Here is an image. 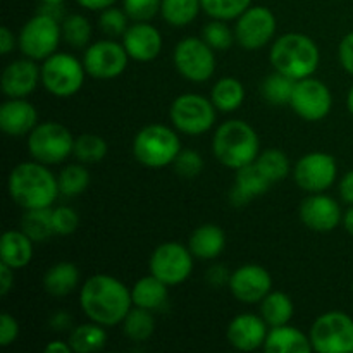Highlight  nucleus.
I'll return each mask as SVG.
<instances>
[{"label": "nucleus", "instance_id": "obj_1", "mask_svg": "<svg viewBox=\"0 0 353 353\" xmlns=\"http://www.w3.org/2000/svg\"><path fill=\"white\" fill-rule=\"evenodd\" d=\"M79 307L93 323L102 326L123 324L124 317L133 309L131 290L109 274H95L83 283L79 292Z\"/></svg>", "mask_w": 353, "mask_h": 353}, {"label": "nucleus", "instance_id": "obj_2", "mask_svg": "<svg viewBox=\"0 0 353 353\" xmlns=\"http://www.w3.org/2000/svg\"><path fill=\"white\" fill-rule=\"evenodd\" d=\"M7 190L14 202L24 210L48 209L61 195L59 181L41 162H23L10 171Z\"/></svg>", "mask_w": 353, "mask_h": 353}, {"label": "nucleus", "instance_id": "obj_3", "mask_svg": "<svg viewBox=\"0 0 353 353\" xmlns=\"http://www.w3.org/2000/svg\"><path fill=\"white\" fill-rule=\"evenodd\" d=\"M274 71L288 76L293 81L310 78L317 71L321 52L316 41L303 33H286L272 43L269 52Z\"/></svg>", "mask_w": 353, "mask_h": 353}, {"label": "nucleus", "instance_id": "obj_4", "mask_svg": "<svg viewBox=\"0 0 353 353\" xmlns=\"http://www.w3.org/2000/svg\"><path fill=\"white\" fill-rule=\"evenodd\" d=\"M212 152L221 164L238 171L257 161L261 140L250 124L240 119H230L214 133Z\"/></svg>", "mask_w": 353, "mask_h": 353}, {"label": "nucleus", "instance_id": "obj_5", "mask_svg": "<svg viewBox=\"0 0 353 353\" xmlns=\"http://www.w3.org/2000/svg\"><path fill=\"white\" fill-rule=\"evenodd\" d=\"M181 152L178 133L164 124L141 128L133 140V155L141 165L161 169L172 164Z\"/></svg>", "mask_w": 353, "mask_h": 353}, {"label": "nucleus", "instance_id": "obj_6", "mask_svg": "<svg viewBox=\"0 0 353 353\" xmlns=\"http://www.w3.org/2000/svg\"><path fill=\"white\" fill-rule=\"evenodd\" d=\"M85 64L65 52H55L41 64V85L59 99L76 95L85 85Z\"/></svg>", "mask_w": 353, "mask_h": 353}, {"label": "nucleus", "instance_id": "obj_7", "mask_svg": "<svg viewBox=\"0 0 353 353\" xmlns=\"http://www.w3.org/2000/svg\"><path fill=\"white\" fill-rule=\"evenodd\" d=\"M28 150L33 161L45 165H55L64 162L74 150V137L61 123L47 121L41 123L28 134Z\"/></svg>", "mask_w": 353, "mask_h": 353}, {"label": "nucleus", "instance_id": "obj_8", "mask_svg": "<svg viewBox=\"0 0 353 353\" xmlns=\"http://www.w3.org/2000/svg\"><path fill=\"white\" fill-rule=\"evenodd\" d=\"M62 40L61 23L47 14L37 12L19 31L17 45L24 57L45 61L57 52Z\"/></svg>", "mask_w": 353, "mask_h": 353}, {"label": "nucleus", "instance_id": "obj_9", "mask_svg": "<svg viewBox=\"0 0 353 353\" xmlns=\"http://www.w3.org/2000/svg\"><path fill=\"white\" fill-rule=\"evenodd\" d=\"M309 336L316 352L350 353L353 352V319L340 310H331L317 317Z\"/></svg>", "mask_w": 353, "mask_h": 353}, {"label": "nucleus", "instance_id": "obj_10", "mask_svg": "<svg viewBox=\"0 0 353 353\" xmlns=\"http://www.w3.org/2000/svg\"><path fill=\"white\" fill-rule=\"evenodd\" d=\"M216 110V105L210 99L196 93H185L176 97L174 102L171 103L169 116L179 133L200 137L214 126Z\"/></svg>", "mask_w": 353, "mask_h": 353}, {"label": "nucleus", "instance_id": "obj_11", "mask_svg": "<svg viewBox=\"0 0 353 353\" xmlns=\"http://www.w3.org/2000/svg\"><path fill=\"white\" fill-rule=\"evenodd\" d=\"M176 69L192 83H203L212 78L216 71L214 48L203 38L190 37L179 41L172 54Z\"/></svg>", "mask_w": 353, "mask_h": 353}, {"label": "nucleus", "instance_id": "obj_12", "mask_svg": "<svg viewBox=\"0 0 353 353\" xmlns=\"http://www.w3.org/2000/svg\"><path fill=\"white\" fill-rule=\"evenodd\" d=\"M148 268L150 274L168 286L181 285L193 271V254L188 247L178 241H168L152 252Z\"/></svg>", "mask_w": 353, "mask_h": 353}, {"label": "nucleus", "instance_id": "obj_13", "mask_svg": "<svg viewBox=\"0 0 353 353\" xmlns=\"http://www.w3.org/2000/svg\"><path fill=\"white\" fill-rule=\"evenodd\" d=\"M336 176V161L326 152H310L303 155L293 169L295 183L307 193H324L333 186Z\"/></svg>", "mask_w": 353, "mask_h": 353}, {"label": "nucleus", "instance_id": "obj_14", "mask_svg": "<svg viewBox=\"0 0 353 353\" xmlns=\"http://www.w3.org/2000/svg\"><path fill=\"white\" fill-rule=\"evenodd\" d=\"M126 48L114 40H99L90 45L83 55L86 74L95 79H114L123 74L128 68Z\"/></svg>", "mask_w": 353, "mask_h": 353}, {"label": "nucleus", "instance_id": "obj_15", "mask_svg": "<svg viewBox=\"0 0 353 353\" xmlns=\"http://www.w3.org/2000/svg\"><path fill=\"white\" fill-rule=\"evenodd\" d=\"M276 16L264 6L248 7L236 19L234 37L245 50H259L272 40L276 33Z\"/></svg>", "mask_w": 353, "mask_h": 353}, {"label": "nucleus", "instance_id": "obj_16", "mask_svg": "<svg viewBox=\"0 0 353 353\" xmlns=\"http://www.w3.org/2000/svg\"><path fill=\"white\" fill-rule=\"evenodd\" d=\"M290 105L295 110L296 116L309 123H316V121H323L331 112L333 95L323 81L310 76V78L295 81Z\"/></svg>", "mask_w": 353, "mask_h": 353}, {"label": "nucleus", "instance_id": "obj_17", "mask_svg": "<svg viewBox=\"0 0 353 353\" xmlns=\"http://www.w3.org/2000/svg\"><path fill=\"white\" fill-rule=\"evenodd\" d=\"M230 292L241 303H259L271 292L272 278L269 271L257 264H245L231 272Z\"/></svg>", "mask_w": 353, "mask_h": 353}, {"label": "nucleus", "instance_id": "obj_18", "mask_svg": "<svg viewBox=\"0 0 353 353\" xmlns=\"http://www.w3.org/2000/svg\"><path fill=\"white\" fill-rule=\"evenodd\" d=\"M299 214L302 223L316 233H330L343 221L340 203L326 193H310L300 203Z\"/></svg>", "mask_w": 353, "mask_h": 353}, {"label": "nucleus", "instance_id": "obj_19", "mask_svg": "<svg viewBox=\"0 0 353 353\" xmlns=\"http://www.w3.org/2000/svg\"><path fill=\"white\" fill-rule=\"evenodd\" d=\"M41 81V68L33 59H19L3 69L0 86L9 99H26Z\"/></svg>", "mask_w": 353, "mask_h": 353}, {"label": "nucleus", "instance_id": "obj_20", "mask_svg": "<svg viewBox=\"0 0 353 353\" xmlns=\"http://www.w3.org/2000/svg\"><path fill=\"white\" fill-rule=\"evenodd\" d=\"M268 323L262 316L255 314H240L230 323L226 331L231 347L240 352H254L264 347L268 338Z\"/></svg>", "mask_w": 353, "mask_h": 353}, {"label": "nucleus", "instance_id": "obj_21", "mask_svg": "<svg viewBox=\"0 0 353 353\" xmlns=\"http://www.w3.org/2000/svg\"><path fill=\"white\" fill-rule=\"evenodd\" d=\"M123 45L130 59L138 62H150L161 54L162 34L155 26L147 23L131 24L123 34Z\"/></svg>", "mask_w": 353, "mask_h": 353}, {"label": "nucleus", "instance_id": "obj_22", "mask_svg": "<svg viewBox=\"0 0 353 353\" xmlns=\"http://www.w3.org/2000/svg\"><path fill=\"white\" fill-rule=\"evenodd\" d=\"M38 126V112L26 99H9L0 107V128L9 137H26Z\"/></svg>", "mask_w": 353, "mask_h": 353}, {"label": "nucleus", "instance_id": "obj_23", "mask_svg": "<svg viewBox=\"0 0 353 353\" xmlns=\"http://www.w3.org/2000/svg\"><path fill=\"white\" fill-rule=\"evenodd\" d=\"M272 181L264 174L257 162L238 169L234 185L230 190V202L233 207H245L252 199L271 188Z\"/></svg>", "mask_w": 353, "mask_h": 353}, {"label": "nucleus", "instance_id": "obj_24", "mask_svg": "<svg viewBox=\"0 0 353 353\" xmlns=\"http://www.w3.org/2000/svg\"><path fill=\"white\" fill-rule=\"evenodd\" d=\"M226 247V234L217 224H202L196 228L188 240V248L193 257L200 261H212L219 257Z\"/></svg>", "mask_w": 353, "mask_h": 353}, {"label": "nucleus", "instance_id": "obj_25", "mask_svg": "<svg viewBox=\"0 0 353 353\" xmlns=\"http://www.w3.org/2000/svg\"><path fill=\"white\" fill-rule=\"evenodd\" d=\"M262 348L268 353H310L314 350L310 336L288 324L271 327Z\"/></svg>", "mask_w": 353, "mask_h": 353}, {"label": "nucleus", "instance_id": "obj_26", "mask_svg": "<svg viewBox=\"0 0 353 353\" xmlns=\"http://www.w3.org/2000/svg\"><path fill=\"white\" fill-rule=\"evenodd\" d=\"M34 241L23 230H9L0 243V262L12 269H23L33 259Z\"/></svg>", "mask_w": 353, "mask_h": 353}, {"label": "nucleus", "instance_id": "obj_27", "mask_svg": "<svg viewBox=\"0 0 353 353\" xmlns=\"http://www.w3.org/2000/svg\"><path fill=\"white\" fill-rule=\"evenodd\" d=\"M168 288L169 286L159 278H155L154 274L145 276V278L138 279L133 288H131L133 305L152 310V312L161 310L168 303Z\"/></svg>", "mask_w": 353, "mask_h": 353}, {"label": "nucleus", "instance_id": "obj_28", "mask_svg": "<svg viewBox=\"0 0 353 353\" xmlns=\"http://www.w3.org/2000/svg\"><path fill=\"white\" fill-rule=\"evenodd\" d=\"M79 285V269L71 262H59L48 268L43 276V288L48 295L62 296L69 295Z\"/></svg>", "mask_w": 353, "mask_h": 353}, {"label": "nucleus", "instance_id": "obj_29", "mask_svg": "<svg viewBox=\"0 0 353 353\" xmlns=\"http://www.w3.org/2000/svg\"><path fill=\"white\" fill-rule=\"evenodd\" d=\"M210 100L221 112H234L245 100V88L240 79L233 76H224L217 79L210 92Z\"/></svg>", "mask_w": 353, "mask_h": 353}, {"label": "nucleus", "instance_id": "obj_30", "mask_svg": "<svg viewBox=\"0 0 353 353\" xmlns=\"http://www.w3.org/2000/svg\"><path fill=\"white\" fill-rule=\"evenodd\" d=\"M105 326L99 323H86L72 327L69 333V345L76 353H95L100 352L107 343Z\"/></svg>", "mask_w": 353, "mask_h": 353}, {"label": "nucleus", "instance_id": "obj_31", "mask_svg": "<svg viewBox=\"0 0 353 353\" xmlns=\"http://www.w3.org/2000/svg\"><path fill=\"white\" fill-rule=\"evenodd\" d=\"M295 314L292 299L285 292H269L261 302V316L269 327L285 326Z\"/></svg>", "mask_w": 353, "mask_h": 353}, {"label": "nucleus", "instance_id": "obj_32", "mask_svg": "<svg viewBox=\"0 0 353 353\" xmlns=\"http://www.w3.org/2000/svg\"><path fill=\"white\" fill-rule=\"evenodd\" d=\"M202 10L200 0H162L161 14L165 23L174 28L188 26Z\"/></svg>", "mask_w": 353, "mask_h": 353}, {"label": "nucleus", "instance_id": "obj_33", "mask_svg": "<svg viewBox=\"0 0 353 353\" xmlns=\"http://www.w3.org/2000/svg\"><path fill=\"white\" fill-rule=\"evenodd\" d=\"M21 230L34 241V243H40V241L48 240L50 236H54V223H52V207L48 209H31L26 210L21 219Z\"/></svg>", "mask_w": 353, "mask_h": 353}, {"label": "nucleus", "instance_id": "obj_34", "mask_svg": "<svg viewBox=\"0 0 353 353\" xmlns=\"http://www.w3.org/2000/svg\"><path fill=\"white\" fill-rule=\"evenodd\" d=\"M123 330L131 341H137V343L147 341L155 331L154 314H152V310L133 305V309L124 317Z\"/></svg>", "mask_w": 353, "mask_h": 353}, {"label": "nucleus", "instance_id": "obj_35", "mask_svg": "<svg viewBox=\"0 0 353 353\" xmlns=\"http://www.w3.org/2000/svg\"><path fill=\"white\" fill-rule=\"evenodd\" d=\"M295 81L281 72L274 71L264 79L261 86V93L272 105H288L292 102Z\"/></svg>", "mask_w": 353, "mask_h": 353}, {"label": "nucleus", "instance_id": "obj_36", "mask_svg": "<svg viewBox=\"0 0 353 353\" xmlns=\"http://www.w3.org/2000/svg\"><path fill=\"white\" fill-rule=\"evenodd\" d=\"M107 141L102 137L93 133H83L74 138V150L72 155L81 164H97L102 162L107 155Z\"/></svg>", "mask_w": 353, "mask_h": 353}, {"label": "nucleus", "instance_id": "obj_37", "mask_svg": "<svg viewBox=\"0 0 353 353\" xmlns=\"http://www.w3.org/2000/svg\"><path fill=\"white\" fill-rule=\"evenodd\" d=\"M59 192L64 196H78L88 188L90 172L85 164H69L59 172Z\"/></svg>", "mask_w": 353, "mask_h": 353}, {"label": "nucleus", "instance_id": "obj_38", "mask_svg": "<svg viewBox=\"0 0 353 353\" xmlns=\"http://www.w3.org/2000/svg\"><path fill=\"white\" fill-rule=\"evenodd\" d=\"M62 40L74 48H83L92 38V24L81 14H69L61 23Z\"/></svg>", "mask_w": 353, "mask_h": 353}, {"label": "nucleus", "instance_id": "obj_39", "mask_svg": "<svg viewBox=\"0 0 353 353\" xmlns=\"http://www.w3.org/2000/svg\"><path fill=\"white\" fill-rule=\"evenodd\" d=\"M255 162H257L259 168L264 171V174L271 179L272 185L283 181V179H286V176L290 174L288 157H286L285 152L278 150V148L264 150L262 154H259L257 161Z\"/></svg>", "mask_w": 353, "mask_h": 353}, {"label": "nucleus", "instance_id": "obj_40", "mask_svg": "<svg viewBox=\"0 0 353 353\" xmlns=\"http://www.w3.org/2000/svg\"><path fill=\"white\" fill-rule=\"evenodd\" d=\"M200 2L207 16L221 21L238 19L252 6V0H200Z\"/></svg>", "mask_w": 353, "mask_h": 353}, {"label": "nucleus", "instance_id": "obj_41", "mask_svg": "<svg viewBox=\"0 0 353 353\" xmlns=\"http://www.w3.org/2000/svg\"><path fill=\"white\" fill-rule=\"evenodd\" d=\"M202 38L214 50H228L234 41V31L226 24V21L212 19L202 28Z\"/></svg>", "mask_w": 353, "mask_h": 353}, {"label": "nucleus", "instance_id": "obj_42", "mask_svg": "<svg viewBox=\"0 0 353 353\" xmlns=\"http://www.w3.org/2000/svg\"><path fill=\"white\" fill-rule=\"evenodd\" d=\"M128 14L124 9H117V7H107V9L100 10V30L107 34V37H123L126 33L128 26Z\"/></svg>", "mask_w": 353, "mask_h": 353}, {"label": "nucleus", "instance_id": "obj_43", "mask_svg": "<svg viewBox=\"0 0 353 353\" xmlns=\"http://www.w3.org/2000/svg\"><path fill=\"white\" fill-rule=\"evenodd\" d=\"M162 0H123V9L134 23H147L161 12Z\"/></svg>", "mask_w": 353, "mask_h": 353}, {"label": "nucleus", "instance_id": "obj_44", "mask_svg": "<svg viewBox=\"0 0 353 353\" xmlns=\"http://www.w3.org/2000/svg\"><path fill=\"white\" fill-rule=\"evenodd\" d=\"M52 223L54 231L59 236H69L74 233L79 226V216L72 207L59 205L52 209Z\"/></svg>", "mask_w": 353, "mask_h": 353}, {"label": "nucleus", "instance_id": "obj_45", "mask_svg": "<svg viewBox=\"0 0 353 353\" xmlns=\"http://www.w3.org/2000/svg\"><path fill=\"white\" fill-rule=\"evenodd\" d=\"M172 165L181 178L192 179L203 171V159L196 150H181Z\"/></svg>", "mask_w": 353, "mask_h": 353}, {"label": "nucleus", "instance_id": "obj_46", "mask_svg": "<svg viewBox=\"0 0 353 353\" xmlns=\"http://www.w3.org/2000/svg\"><path fill=\"white\" fill-rule=\"evenodd\" d=\"M19 336V323L9 312H3L0 316V347H9Z\"/></svg>", "mask_w": 353, "mask_h": 353}, {"label": "nucleus", "instance_id": "obj_47", "mask_svg": "<svg viewBox=\"0 0 353 353\" xmlns=\"http://www.w3.org/2000/svg\"><path fill=\"white\" fill-rule=\"evenodd\" d=\"M338 59H340V64L348 74L353 76V31L352 33L345 34L343 40L340 41V47H338Z\"/></svg>", "mask_w": 353, "mask_h": 353}, {"label": "nucleus", "instance_id": "obj_48", "mask_svg": "<svg viewBox=\"0 0 353 353\" xmlns=\"http://www.w3.org/2000/svg\"><path fill=\"white\" fill-rule=\"evenodd\" d=\"M230 279H231V272L228 271L226 265H212L207 272V281L210 283L212 286H226L230 285Z\"/></svg>", "mask_w": 353, "mask_h": 353}, {"label": "nucleus", "instance_id": "obj_49", "mask_svg": "<svg viewBox=\"0 0 353 353\" xmlns=\"http://www.w3.org/2000/svg\"><path fill=\"white\" fill-rule=\"evenodd\" d=\"M14 271L16 269L0 262V295L6 296L14 288Z\"/></svg>", "mask_w": 353, "mask_h": 353}, {"label": "nucleus", "instance_id": "obj_50", "mask_svg": "<svg viewBox=\"0 0 353 353\" xmlns=\"http://www.w3.org/2000/svg\"><path fill=\"white\" fill-rule=\"evenodd\" d=\"M340 196L345 203L353 205V169L348 171L340 181Z\"/></svg>", "mask_w": 353, "mask_h": 353}, {"label": "nucleus", "instance_id": "obj_51", "mask_svg": "<svg viewBox=\"0 0 353 353\" xmlns=\"http://www.w3.org/2000/svg\"><path fill=\"white\" fill-rule=\"evenodd\" d=\"M16 37H14L12 31L9 30L7 26H3L2 30H0V54L2 55H7L10 54V52L14 50V47H16Z\"/></svg>", "mask_w": 353, "mask_h": 353}, {"label": "nucleus", "instance_id": "obj_52", "mask_svg": "<svg viewBox=\"0 0 353 353\" xmlns=\"http://www.w3.org/2000/svg\"><path fill=\"white\" fill-rule=\"evenodd\" d=\"M50 326L55 331H68L71 327V316L68 312H64V310H61L55 316H52Z\"/></svg>", "mask_w": 353, "mask_h": 353}, {"label": "nucleus", "instance_id": "obj_53", "mask_svg": "<svg viewBox=\"0 0 353 353\" xmlns=\"http://www.w3.org/2000/svg\"><path fill=\"white\" fill-rule=\"evenodd\" d=\"M38 12L47 14V16L57 19L59 23H62V21H64V10H62V3H41Z\"/></svg>", "mask_w": 353, "mask_h": 353}, {"label": "nucleus", "instance_id": "obj_54", "mask_svg": "<svg viewBox=\"0 0 353 353\" xmlns=\"http://www.w3.org/2000/svg\"><path fill=\"white\" fill-rule=\"evenodd\" d=\"M83 9L88 10H103L107 7H112L117 0H76Z\"/></svg>", "mask_w": 353, "mask_h": 353}, {"label": "nucleus", "instance_id": "obj_55", "mask_svg": "<svg viewBox=\"0 0 353 353\" xmlns=\"http://www.w3.org/2000/svg\"><path fill=\"white\" fill-rule=\"evenodd\" d=\"M45 352L47 353H69V352H72V348H71V345H69V341L65 343V341L57 340V341H50V343L45 347Z\"/></svg>", "mask_w": 353, "mask_h": 353}, {"label": "nucleus", "instance_id": "obj_56", "mask_svg": "<svg viewBox=\"0 0 353 353\" xmlns=\"http://www.w3.org/2000/svg\"><path fill=\"white\" fill-rule=\"evenodd\" d=\"M343 226H345V230H347V233L350 234V236H353V205L347 210V212H345Z\"/></svg>", "mask_w": 353, "mask_h": 353}, {"label": "nucleus", "instance_id": "obj_57", "mask_svg": "<svg viewBox=\"0 0 353 353\" xmlns=\"http://www.w3.org/2000/svg\"><path fill=\"white\" fill-rule=\"evenodd\" d=\"M347 107H348V110H350V114L353 116V86L350 88V92H348V97H347Z\"/></svg>", "mask_w": 353, "mask_h": 353}, {"label": "nucleus", "instance_id": "obj_58", "mask_svg": "<svg viewBox=\"0 0 353 353\" xmlns=\"http://www.w3.org/2000/svg\"><path fill=\"white\" fill-rule=\"evenodd\" d=\"M41 3H62L64 0H40Z\"/></svg>", "mask_w": 353, "mask_h": 353}, {"label": "nucleus", "instance_id": "obj_59", "mask_svg": "<svg viewBox=\"0 0 353 353\" xmlns=\"http://www.w3.org/2000/svg\"><path fill=\"white\" fill-rule=\"evenodd\" d=\"M352 293H353V283H352Z\"/></svg>", "mask_w": 353, "mask_h": 353}]
</instances>
